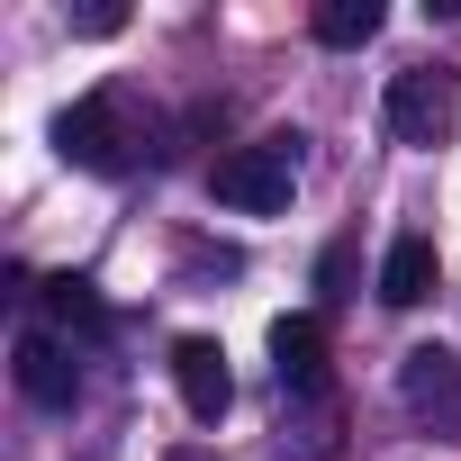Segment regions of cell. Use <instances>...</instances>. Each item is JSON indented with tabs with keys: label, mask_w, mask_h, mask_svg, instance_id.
<instances>
[{
	"label": "cell",
	"mask_w": 461,
	"mask_h": 461,
	"mask_svg": "<svg viewBox=\"0 0 461 461\" xmlns=\"http://www.w3.org/2000/svg\"><path fill=\"white\" fill-rule=\"evenodd\" d=\"M434 272H443L434 236H398V245L380 254V299H389V308H425V299H434Z\"/></svg>",
	"instance_id": "obj_8"
},
{
	"label": "cell",
	"mask_w": 461,
	"mask_h": 461,
	"mask_svg": "<svg viewBox=\"0 0 461 461\" xmlns=\"http://www.w3.org/2000/svg\"><path fill=\"white\" fill-rule=\"evenodd\" d=\"M172 389H181V407H190L199 425H217V416H226V398H236L226 344H217V335H181V344H172Z\"/></svg>",
	"instance_id": "obj_5"
},
{
	"label": "cell",
	"mask_w": 461,
	"mask_h": 461,
	"mask_svg": "<svg viewBox=\"0 0 461 461\" xmlns=\"http://www.w3.org/2000/svg\"><path fill=\"white\" fill-rule=\"evenodd\" d=\"M37 299H46V317H55L64 335H109V326H118V317L100 308V290H91L82 272H55V281H46Z\"/></svg>",
	"instance_id": "obj_9"
},
{
	"label": "cell",
	"mask_w": 461,
	"mask_h": 461,
	"mask_svg": "<svg viewBox=\"0 0 461 461\" xmlns=\"http://www.w3.org/2000/svg\"><path fill=\"white\" fill-rule=\"evenodd\" d=\"M10 371H19V389H28L37 407H73V398H82V371H73V353H64L55 335H37V326L19 335V353H10Z\"/></svg>",
	"instance_id": "obj_7"
},
{
	"label": "cell",
	"mask_w": 461,
	"mask_h": 461,
	"mask_svg": "<svg viewBox=\"0 0 461 461\" xmlns=\"http://www.w3.org/2000/svg\"><path fill=\"white\" fill-rule=\"evenodd\" d=\"M308 37H317V46H335V55L371 46V37H380V0H317V19H308Z\"/></svg>",
	"instance_id": "obj_10"
},
{
	"label": "cell",
	"mask_w": 461,
	"mask_h": 461,
	"mask_svg": "<svg viewBox=\"0 0 461 461\" xmlns=\"http://www.w3.org/2000/svg\"><path fill=\"white\" fill-rule=\"evenodd\" d=\"M208 190H217L226 208H245V217L290 208V190H299V136H254V145H236V154H217Z\"/></svg>",
	"instance_id": "obj_1"
},
{
	"label": "cell",
	"mask_w": 461,
	"mask_h": 461,
	"mask_svg": "<svg viewBox=\"0 0 461 461\" xmlns=\"http://www.w3.org/2000/svg\"><path fill=\"white\" fill-rule=\"evenodd\" d=\"M380 118H389L398 145H443L452 118H461V73H443V64H407V73L389 82Z\"/></svg>",
	"instance_id": "obj_2"
},
{
	"label": "cell",
	"mask_w": 461,
	"mask_h": 461,
	"mask_svg": "<svg viewBox=\"0 0 461 461\" xmlns=\"http://www.w3.org/2000/svg\"><path fill=\"white\" fill-rule=\"evenodd\" d=\"M55 154L82 163V172H127V118H118V100H109V91L73 100V109L55 118Z\"/></svg>",
	"instance_id": "obj_4"
},
{
	"label": "cell",
	"mask_w": 461,
	"mask_h": 461,
	"mask_svg": "<svg viewBox=\"0 0 461 461\" xmlns=\"http://www.w3.org/2000/svg\"><path fill=\"white\" fill-rule=\"evenodd\" d=\"M272 371H281V398H326V317H281L272 326Z\"/></svg>",
	"instance_id": "obj_6"
},
{
	"label": "cell",
	"mask_w": 461,
	"mask_h": 461,
	"mask_svg": "<svg viewBox=\"0 0 461 461\" xmlns=\"http://www.w3.org/2000/svg\"><path fill=\"white\" fill-rule=\"evenodd\" d=\"M163 461H217V452H208V443H172Z\"/></svg>",
	"instance_id": "obj_13"
},
{
	"label": "cell",
	"mask_w": 461,
	"mask_h": 461,
	"mask_svg": "<svg viewBox=\"0 0 461 461\" xmlns=\"http://www.w3.org/2000/svg\"><path fill=\"white\" fill-rule=\"evenodd\" d=\"M317 290H326V308H335V299H353V236L317 254Z\"/></svg>",
	"instance_id": "obj_11"
},
{
	"label": "cell",
	"mask_w": 461,
	"mask_h": 461,
	"mask_svg": "<svg viewBox=\"0 0 461 461\" xmlns=\"http://www.w3.org/2000/svg\"><path fill=\"white\" fill-rule=\"evenodd\" d=\"M73 28H82V37H118L127 10H118V0H91V10H73Z\"/></svg>",
	"instance_id": "obj_12"
},
{
	"label": "cell",
	"mask_w": 461,
	"mask_h": 461,
	"mask_svg": "<svg viewBox=\"0 0 461 461\" xmlns=\"http://www.w3.org/2000/svg\"><path fill=\"white\" fill-rule=\"evenodd\" d=\"M398 398H407L416 425H434V434L461 443V353H443V344L398 353Z\"/></svg>",
	"instance_id": "obj_3"
}]
</instances>
